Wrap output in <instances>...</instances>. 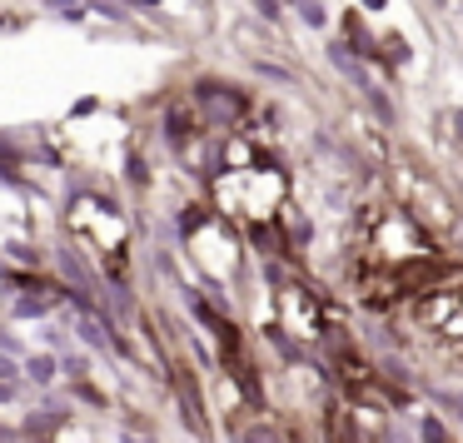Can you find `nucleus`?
<instances>
[{
    "mask_svg": "<svg viewBox=\"0 0 463 443\" xmlns=\"http://www.w3.org/2000/svg\"><path fill=\"white\" fill-rule=\"evenodd\" d=\"M329 61L339 65L344 75H354V80H359L364 90H369V80H364V71H359V61H354V51H349V45H329Z\"/></svg>",
    "mask_w": 463,
    "mask_h": 443,
    "instance_id": "f257e3e1",
    "label": "nucleus"
},
{
    "mask_svg": "<svg viewBox=\"0 0 463 443\" xmlns=\"http://www.w3.org/2000/svg\"><path fill=\"white\" fill-rule=\"evenodd\" d=\"M369 95V105H373V115H379V120H393V110H389V100H383L379 90H364Z\"/></svg>",
    "mask_w": 463,
    "mask_h": 443,
    "instance_id": "f03ea898",
    "label": "nucleus"
},
{
    "mask_svg": "<svg viewBox=\"0 0 463 443\" xmlns=\"http://www.w3.org/2000/svg\"><path fill=\"white\" fill-rule=\"evenodd\" d=\"M304 21H309V25H324V11H319V0H304Z\"/></svg>",
    "mask_w": 463,
    "mask_h": 443,
    "instance_id": "7ed1b4c3",
    "label": "nucleus"
},
{
    "mask_svg": "<svg viewBox=\"0 0 463 443\" xmlns=\"http://www.w3.org/2000/svg\"><path fill=\"white\" fill-rule=\"evenodd\" d=\"M260 11H264V15H269V21H274V15H279V5H274V0H260Z\"/></svg>",
    "mask_w": 463,
    "mask_h": 443,
    "instance_id": "20e7f679",
    "label": "nucleus"
},
{
    "mask_svg": "<svg viewBox=\"0 0 463 443\" xmlns=\"http://www.w3.org/2000/svg\"><path fill=\"white\" fill-rule=\"evenodd\" d=\"M453 130H458V140H463V110H453Z\"/></svg>",
    "mask_w": 463,
    "mask_h": 443,
    "instance_id": "39448f33",
    "label": "nucleus"
},
{
    "mask_svg": "<svg viewBox=\"0 0 463 443\" xmlns=\"http://www.w3.org/2000/svg\"><path fill=\"white\" fill-rule=\"evenodd\" d=\"M364 5H369V11H379V5H383V0H364Z\"/></svg>",
    "mask_w": 463,
    "mask_h": 443,
    "instance_id": "423d86ee",
    "label": "nucleus"
},
{
    "mask_svg": "<svg viewBox=\"0 0 463 443\" xmlns=\"http://www.w3.org/2000/svg\"><path fill=\"white\" fill-rule=\"evenodd\" d=\"M299 5H304V0H299Z\"/></svg>",
    "mask_w": 463,
    "mask_h": 443,
    "instance_id": "0eeeda50",
    "label": "nucleus"
}]
</instances>
